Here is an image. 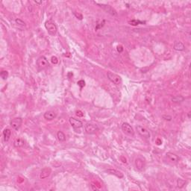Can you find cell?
<instances>
[{"label": "cell", "mask_w": 191, "mask_h": 191, "mask_svg": "<svg viewBox=\"0 0 191 191\" xmlns=\"http://www.w3.org/2000/svg\"><path fill=\"white\" fill-rule=\"evenodd\" d=\"M15 22H16L17 24L22 25V26H25V23L24 21H23V20H20V19H16V20H15Z\"/></svg>", "instance_id": "cell-24"}, {"label": "cell", "mask_w": 191, "mask_h": 191, "mask_svg": "<svg viewBox=\"0 0 191 191\" xmlns=\"http://www.w3.org/2000/svg\"><path fill=\"white\" fill-rule=\"evenodd\" d=\"M23 123V119L21 117H16L13 119L10 122V126L12 127L13 129H14L16 131H17L21 126Z\"/></svg>", "instance_id": "cell-9"}, {"label": "cell", "mask_w": 191, "mask_h": 191, "mask_svg": "<svg viewBox=\"0 0 191 191\" xmlns=\"http://www.w3.org/2000/svg\"><path fill=\"white\" fill-rule=\"evenodd\" d=\"M14 145L16 148H20V147H22L24 145V141L21 138H17V139L15 140Z\"/></svg>", "instance_id": "cell-17"}, {"label": "cell", "mask_w": 191, "mask_h": 191, "mask_svg": "<svg viewBox=\"0 0 191 191\" xmlns=\"http://www.w3.org/2000/svg\"><path fill=\"white\" fill-rule=\"evenodd\" d=\"M117 50L119 52H122L123 50V47H122V46H117Z\"/></svg>", "instance_id": "cell-28"}, {"label": "cell", "mask_w": 191, "mask_h": 191, "mask_svg": "<svg viewBox=\"0 0 191 191\" xmlns=\"http://www.w3.org/2000/svg\"><path fill=\"white\" fill-rule=\"evenodd\" d=\"M34 2H35V3H37V4H40H40H42V2H37V1H34Z\"/></svg>", "instance_id": "cell-29"}, {"label": "cell", "mask_w": 191, "mask_h": 191, "mask_svg": "<svg viewBox=\"0 0 191 191\" xmlns=\"http://www.w3.org/2000/svg\"><path fill=\"white\" fill-rule=\"evenodd\" d=\"M84 129L86 131V132L88 134H95L98 131L99 128L95 124H93V123H88L85 124L84 125Z\"/></svg>", "instance_id": "cell-6"}, {"label": "cell", "mask_w": 191, "mask_h": 191, "mask_svg": "<svg viewBox=\"0 0 191 191\" xmlns=\"http://www.w3.org/2000/svg\"><path fill=\"white\" fill-rule=\"evenodd\" d=\"M167 157L172 163H178L179 161V157L176 154L172 153V152H167Z\"/></svg>", "instance_id": "cell-12"}, {"label": "cell", "mask_w": 191, "mask_h": 191, "mask_svg": "<svg viewBox=\"0 0 191 191\" xmlns=\"http://www.w3.org/2000/svg\"><path fill=\"white\" fill-rule=\"evenodd\" d=\"M10 135H11V131L9 128H5L3 132V137H4L5 142H8L10 140Z\"/></svg>", "instance_id": "cell-15"}, {"label": "cell", "mask_w": 191, "mask_h": 191, "mask_svg": "<svg viewBox=\"0 0 191 191\" xmlns=\"http://www.w3.org/2000/svg\"><path fill=\"white\" fill-rule=\"evenodd\" d=\"M135 165L137 167V169L139 170H142L143 168V161L142 159L140 158H137L135 160Z\"/></svg>", "instance_id": "cell-19"}, {"label": "cell", "mask_w": 191, "mask_h": 191, "mask_svg": "<svg viewBox=\"0 0 191 191\" xmlns=\"http://www.w3.org/2000/svg\"><path fill=\"white\" fill-rule=\"evenodd\" d=\"M163 119L167 120V121H171L172 120V117L169 116V115H163Z\"/></svg>", "instance_id": "cell-27"}, {"label": "cell", "mask_w": 191, "mask_h": 191, "mask_svg": "<svg viewBox=\"0 0 191 191\" xmlns=\"http://www.w3.org/2000/svg\"><path fill=\"white\" fill-rule=\"evenodd\" d=\"M45 28L47 30L48 33L52 36L55 35L57 33V31H58L57 25L52 20H48L45 23Z\"/></svg>", "instance_id": "cell-1"}, {"label": "cell", "mask_w": 191, "mask_h": 191, "mask_svg": "<svg viewBox=\"0 0 191 191\" xmlns=\"http://www.w3.org/2000/svg\"><path fill=\"white\" fill-rule=\"evenodd\" d=\"M128 23L130 25H137L140 24L144 25L146 24V21H141V20H131V21H129Z\"/></svg>", "instance_id": "cell-20"}, {"label": "cell", "mask_w": 191, "mask_h": 191, "mask_svg": "<svg viewBox=\"0 0 191 191\" xmlns=\"http://www.w3.org/2000/svg\"><path fill=\"white\" fill-rule=\"evenodd\" d=\"M107 172L108 173L113 175V176H117V178H123L124 177L123 172H121L117 170H115V169H108V170H107Z\"/></svg>", "instance_id": "cell-13"}, {"label": "cell", "mask_w": 191, "mask_h": 191, "mask_svg": "<svg viewBox=\"0 0 191 191\" xmlns=\"http://www.w3.org/2000/svg\"><path fill=\"white\" fill-rule=\"evenodd\" d=\"M184 100V97H183L182 96H175L173 97H172V102L175 103H181Z\"/></svg>", "instance_id": "cell-16"}, {"label": "cell", "mask_w": 191, "mask_h": 191, "mask_svg": "<svg viewBox=\"0 0 191 191\" xmlns=\"http://www.w3.org/2000/svg\"><path fill=\"white\" fill-rule=\"evenodd\" d=\"M51 172H52V170H51L50 168H49V167L43 168V169L42 170L41 172H40V179H45V178H48V177L50 176Z\"/></svg>", "instance_id": "cell-10"}, {"label": "cell", "mask_w": 191, "mask_h": 191, "mask_svg": "<svg viewBox=\"0 0 191 191\" xmlns=\"http://www.w3.org/2000/svg\"><path fill=\"white\" fill-rule=\"evenodd\" d=\"M0 75H1V77L2 78L3 80H6L8 79V72L6 71V70H2L1 72V73H0Z\"/></svg>", "instance_id": "cell-22"}, {"label": "cell", "mask_w": 191, "mask_h": 191, "mask_svg": "<svg viewBox=\"0 0 191 191\" xmlns=\"http://www.w3.org/2000/svg\"><path fill=\"white\" fill-rule=\"evenodd\" d=\"M174 49L176 51H184L185 49V46L181 42H176L174 43Z\"/></svg>", "instance_id": "cell-14"}, {"label": "cell", "mask_w": 191, "mask_h": 191, "mask_svg": "<svg viewBox=\"0 0 191 191\" xmlns=\"http://www.w3.org/2000/svg\"><path fill=\"white\" fill-rule=\"evenodd\" d=\"M99 23H97V24H96V29H101V28H102L103 26H104V25L105 23V21L104 20H99Z\"/></svg>", "instance_id": "cell-23"}, {"label": "cell", "mask_w": 191, "mask_h": 191, "mask_svg": "<svg viewBox=\"0 0 191 191\" xmlns=\"http://www.w3.org/2000/svg\"><path fill=\"white\" fill-rule=\"evenodd\" d=\"M37 65L40 69L47 68L49 66V61L45 56H40L37 60Z\"/></svg>", "instance_id": "cell-4"}, {"label": "cell", "mask_w": 191, "mask_h": 191, "mask_svg": "<svg viewBox=\"0 0 191 191\" xmlns=\"http://www.w3.org/2000/svg\"><path fill=\"white\" fill-rule=\"evenodd\" d=\"M69 121L70 125H72V127L74 129H79V128L83 127V123L81 120L77 119L75 117H69Z\"/></svg>", "instance_id": "cell-7"}, {"label": "cell", "mask_w": 191, "mask_h": 191, "mask_svg": "<svg viewBox=\"0 0 191 191\" xmlns=\"http://www.w3.org/2000/svg\"><path fill=\"white\" fill-rule=\"evenodd\" d=\"M122 130L123 132L128 134V136H131V137L134 136V131L129 123H123L122 124Z\"/></svg>", "instance_id": "cell-5"}, {"label": "cell", "mask_w": 191, "mask_h": 191, "mask_svg": "<svg viewBox=\"0 0 191 191\" xmlns=\"http://www.w3.org/2000/svg\"><path fill=\"white\" fill-rule=\"evenodd\" d=\"M51 61H52V64H57L58 63V59L57 57H55V56H52V58H51Z\"/></svg>", "instance_id": "cell-25"}, {"label": "cell", "mask_w": 191, "mask_h": 191, "mask_svg": "<svg viewBox=\"0 0 191 191\" xmlns=\"http://www.w3.org/2000/svg\"><path fill=\"white\" fill-rule=\"evenodd\" d=\"M96 4L98 5L100 8H102L103 10H105L106 13H108L109 14H111V16H113V17H117V10H115L113 7H111V5H105V4H99V3H96Z\"/></svg>", "instance_id": "cell-3"}, {"label": "cell", "mask_w": 191, "mask_h": 191, "mask_svg": "<svg viewBox=\"0 0 191 191\" xmlns=\"http://www.w3.org/2000/svg\"><path fill=\"white\" fill-rule=\"evenodd\" d=\"M187 183V181L185 180H183V179H178L177 181V187L178 188H182L185 185V184Z\"/></svg>", "instance_id": "cell-21"}, {"label": "cell", "mask_w": 191, "mask_h": 191, "mask_svg": "<svg viewBox=\"0 0 191 191\" xmlns=\"http://www.w3.org/2000/svg\"><path fill=\"white\" fill-rule=\"evenodd\" d=\"M43 117H44V118L46 120L51 121V120H53L54 119L56 118L57 114H56V113L52 111H46Z\"/></svg>", "instance_id": "cell-11"}, {"label": "cell", "mask_w": 191, "mask_h": 191, "mask_svg": "<svg viewBox=\"0 0 191 191\" xmlns=\"http://www.w3.org/2000/svg\"><path fill=\"white\" fill-rule=\"evenodd\" d=\"M107 75H108V79L114 84L119 85L122 83V79L119 75H118L117 74L113 73L112 72H108Z\"/></svg>", "instance_id": "cell-2"}, {"label": "cell", "mask_w": 191, "mask_h": 191, "mask_svg": "<svg viewBox=\"0 0 191 191\" xmlns=\"http://www.w3.org/2000/svg\"><path fill=\"white\" fill-rule=\"evenodd\" d=\"M136 128H137V132L140 136H142L144 138H146V139L150 137V133L148 131V129H146L145 127H143L142 125H137Z\"/></svg>", "instance_id": "cell-8"}, {"label": "cell", "mask_w": 191, "mask_h": 191, "mask_svg": "<svg viewBox=\"0 0 191 191\" xmlns=\"http://www.w3.org/2000/svg\"><path fill=\"white\" fill-rule=\"evenodd\" d=\"M57 137L60 142H64L66 140V135L61 131H59L57 133Z\"/></svg>", "instance_id": "cell-18"}, {"label": "cell", "mask_w": 191, "mask_h": 191, "mask_svg": "<svg viewBox=\"0 0 191 191\" xmlns=\"http://www.w3.org/2000/svg\"><path fill=\"white\" fill-rule=\"evenodd\" d=\"M77 84H78V85H79L81 88H84L85 86V81L84 80H80V81H79L77 82Z\"/></svg>", "instance_id": "cell-26"}]
</instances>
